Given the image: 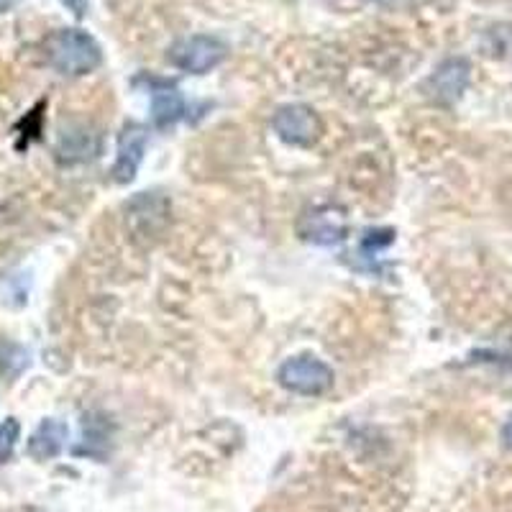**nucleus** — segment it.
<instances>
[{
  "label": "nucleus",
  "mask_w": 512,
  "mask_h": 512,
  "mask_svg": "<svg viewBox=\"0 0 512 512\" xmlns=\"http://www.w3.org/2000/svg\"><path fill=\"white\" fill-rule=\"evenodd\" d=\"M47 62L67 77H82L103 64V49L82 29H59L44 44Z\"/></svg>",
  "instance_id": "f257e3e1"
},
{
  "label": "nucleus",
  "mask_w": 512,
  "mask_h": 512,
  "mask_svg": "<svg viewBox=\"0 0 512 512\" xmlns=\"http://www.w3.org/2000/svg\"><path fill=\"white\" fill-rule=\"evenodd\" d=\"M277 382L295 395L320 397L333 390L336 377H333V369L318 356L297 354L282 361V367L277 369Z\"/></svg>",
  "instance_id": "f03ea898"
},
{
  "label": "nucleus",
  "mask_w": 512,
  "mask_h": 512,
  "mask_svg": "<svg viewBox=\"0 0 512 512\" xmlns=\"http://www.w3.org/2000/svg\"><path fill=\"white\" fill-rule=\"evenodd\" d=\"M167 57L177 70L190 72V75H208L210 70H216L218 64L226 62L228 47L216 36L198 34L177 41L175 47L169 49Z\"/></svg>",
  "instance_id": "7ed1b4c3"
},
{
  "label": "nucleus",
  "mask_w": 512,
  "mask_h": 512,
  "mask_svg": "<svg viewBox=\"0 0 512 512\" xmlns=\"http://www.w3.org/2000/svg\"><path fill=\"white\" fill-rule=\"evenodd\" d=\"M274 134L280 136L285 144L292 146H313L323 136V121L318 113L303 103H292L277 108L272 116Z\"/></svg>",
  "instance_id": "20e7f679"
},
{
  "label": "nucleus",
  "mask_w": 512,
  "mask_h": 512,
  "mask_svg": "<svg viewBox=\"0 0 512 512\" xmlns=\"http://www.w3.org/2000/svg\"><path fill=\"white\" fill-rule=\"evenodd\" d=\"M472 80V64L461 57H451L436 67L428 82H425V93L433 103L438 105H454L459 103L464 90L469 88Z\"/></svg>",
  "instance_id": "39448f33"
},
{
  "label": "nucleus",
  "mask_w": 512,
  "mask_h": 512,
  "mask_svg": "<svg viewBox=\"0 0 512 512\" xmlns=\"http://www.w3.org/2000/svg\"><path fill=\"white\" fill-rule=\"evenodd\" d=\"M346 228H349V221H346L344 210L338 205H320L305 216L303 236L313 244L328 246L344 241Z\"/></svg>",
  "instance_id": "423d86ee"
},
{
  "label": "nucleus",
  "mask_w": 512,
  "mask_h": 512,
  "mask_svg": "<svg viewBox=\"0 0 512 512\" xmlns=\"http://www.w3.org/2000/svg\"><path fill=\"white\" fill-rule=\"evenodd\" d=\"M146 141H149V134H146L144 126L128 123L123 128L121 136H118V157L116 164H113V177H116V182L126 185V182L134 180L141 162H144Z\"/></svg>",
  "instance_id": "0eeeda50"
},
{
  "label": "nucleus",
  "mask_w": 512,
  "mask_h": 512,
  "mask_svg": "<svg viewBox=\"0 0 512 512\" xmlns=\"http://www.w3.org/2000/svg\"><path fill=\"white\" fill-rule=\"evenodd\" d=\"M100 152V139L90 128H70L62 131L57 141V157L64 164H80Z\"/></svg>",
  "instance_id": "6e6552de"
},
{
  "label": "nucleus",
  "mask_w": 512,
  "mask_h": 512,
  "mask_svg": "<svg viewBox=\"0 0 512 512\" xmlns=\"http://www.w3.org/2000/svg\"><path fill=\"white\" fill-rule=\"evenodd\" d=\"M152 121L154 126L167 128L177 123L185 113V98L180 90L169 82H152Z\"/></svg>",
  "instance_id": "1a4fd4ad"
},
{
  "label": "nucleus",
  "mask_w": 512,
  "mask_h": 512,
  "mask_svg": "<svg viewBox=\"0 0 512 512\" xmlns=\"http://www.w3.org/2000/svg\"><path fill=\"white\" fill-rule=\"evenodd\" d=\"M64 443H67V425L62 420L47 418L34 431L29 441V456L36 461H47L62 454Z\"/></svg>",
  "instance_id": "9d476101"
},
{
  "label": "nucleus",
  "mask_w": 512,
  "mask_h": 512,
  "mask_svg": "<svg viewBox=\"0 0 512 512\" xmlns=\"http://www.w3.org/2000/svg\"><path fill=\"white\" fill-rule=\"evenodd\" d=\"M18 438H21V423L16 418L3 420L0 423V466L13 456V451L18 446Z\"/></svg>",
  "instance_id": "9b49d317"
},
{
  "label": "nucleus",
  "mask_w": 512,
  "mask_h": 512,
  "mask_svg": "<svg viewBox=\"0 0 512 512\" xmlns=\"http://www.w3.org/2000/svg\"><path fill=\"white\" fill-rule=\"evenodd\" d=\"M67 11H72V16L82 18L88 13V0H59Z\"/></svg>",
  "instance_id": "f8f14e48"
},
{
  "label": "nucleus",
  "mask_w": 512,
  "mask_h": 512,
  "mask_svg": "<svg viewBox=\"0 0 512 512\" xmlns=\"http://www.w3.org/2000/svg\"><path fill=\"white\" fill-rule=\"evenodd\" d=\"M502 438H505L507 446L512 448V415H510V420H507V423H505V431H502Z\"/></svg>",
  "instance_id": "ddd939ff"
},
{
  "label": "nucleus",
  "mask_w": 512,
  "mask_h": 512,
  "mask_svg": "<svg viewBox=\"0 0 512 512\" xmlns=\"http://www.w3.org/2000/svg\"><path fill=\"white\" fill-rule=\"evenodd\" d=\"M21 0H0V13H8L18 6Z\"/></svg>",
  "instance_id": "4468645a"
},
{
  "label": "nucleus",
  "mask_w": 512,
  "mask_h": 512,
  "mask_svg": "<svg viewBox=\"0 0 512 512\" xmlns=\"http://www.w3.org/2000/svg\"><path fill=\"white\" fill-rule=\"evenodd\" d=\"M372 3H395V0H372Z\"/></svg>",
  "instance_id": "2eb2a0df"
}]
</instances>
